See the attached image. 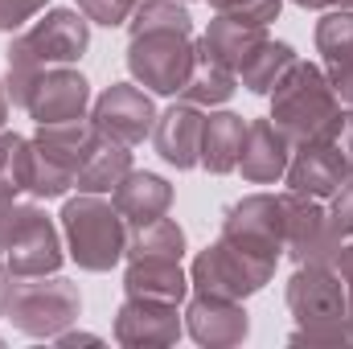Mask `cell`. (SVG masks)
Here are the masks:
<instances>
[{
	"instance_id": "cell-1",
	"label": "cell",
	"mask_w": 353,
	"mask_h": 349,
	"mask_svg": "<svg viewBox=\"0 0 353 349\" xmlns=\"http://www.w3.org/2000/svg\"><path fill=\"white\" fill-rule=\"evenodd\" d=\"M128 70L152 94H181L193 66V17L181 0H144L128 21Z\"/></svg>"
},
{
	"instance_id": "cell-2",
	"label": "cell",
	"mask_w": 353,
	"mask_h": 349,
	"mask_svg": "<svg viewBox=\"0 0 353 349\" xmlns=\"http://www.w3.org/2000/svg\"><path fill=\"white\" fill-rule=\"evenodd\" d=\"M90 46V21L79 8H50L37 25L21 29L4 54V90L21 107L29 83L50 66H74Z\"/></svg>"
},
{
	"instance_id": "cell-3",
	"label": "cell",
	"mask_w": 353,
	"mask_h": 349,
	"mask_svg": "<svg viewBox=\"0 0 353 349\" xmlns=\"http://www.w3.org/2000/svg\"><path fill=\"white\" fill-rule=\"evenodd\" d=\"M283 296H288V308L296 317V333H292L296 346L300 341H308V346H345V341H353L345 279L337 275L333 263L296 267Z\"/></svg>"
},
{
	"instance_id": "cell-4",
	"label": "cell",
	"mask_w": 353,
	"mask_h": 349,
	"mask_svg": "<svg viewBox=\"0 0 353 349\" xmlns=\"http://www.w3.org/2000/svg\"><path fill=\"white\" fill-rule=\"evenodd\" d=\"M337 115H341V99L329 83L325 66H312L304 58H296L271 90V119L292 144L321 140Z\"/></svg>"
},
{
	"instance_id": "cell-5",
	"label": "cell",
	"mask_w": 353,
	"mask_h": 349,
	"mask_svg": "<svg viewBox=\"0 0 353 349\" xmlns=\"http://www.w3.org/2000/svg\"><path fill=\"white\" fill-rule=\"evenodd\" d=\"M62 235L66 255L83 271H111L119 259H128V218L115 210V201H103L99 193H79L62 206Z\"/></svg>"
},
{
	"instance_id": "cell-6",
	"label": "cell",
	"mask_w": 353,
	"mask_h": 349,
	"mask_svg": "<svg viewBox=\"0 0 353 349\" xmlns=\"http://www.w3.org/2000/svg\"><path fill=\"white\" fill-rule=\"evenodd\" d=\"M99 128L90 119H66V123H37L29 136V197L54 201L74 189V173L94 144Z\"/></svg>"
},
{
	"instance_id": "cell-7",
	"label": "cell",
	"mask_w": 353,
	"mask_h": 349,
	"mask_svg": "<svg viewBox=\"0 0 353 349\" xmlns=\"http://www.w3.org/2000/svg\"><path fill=\"white\" fill-rule=\"evenodd\" d=\"M79 317H83V296H79L74 279H66L58 271H50V275H17L12 296H8V312H4V321H12L17 333L54 341Z\"/></svg>"
},
{
	"instance_id": "cell-8",
	"label": "cell",
	"mask_w": 353,
	"mask_h": 349,
	"mask_svg": "<svg viewBox=\"0 0 353 349\" xmlns=\"http://www.w3.org/2000/svg\"><path fill=\"white\" fill-rule=\"evenodd\" d=\"M275 275V263L239 251L234 243H226L218 235V243H210L205 251H197V259L189 267V288L205 292V296H226V300H247L255 292H263Z\"/></svg>"
},
{
	"instance_id": "cell-9",
	"label": "cell",
	"mask_w": 353,
	"mask_h": 349,
	"mask_svg": "<svg viewBox=\"0 0 353 349\" xmlns=\"http://www.w3.org/2000/svg\"><path fill=\"white\" fill-rule=\"evenodd\" d=\"M279 197H283V255H292L296 267L337 259L345 235L333 226V214L321 206V197H304L292 189Z\"/></svg>"
},
{
	"instance_id": "cell-10",
	"label": "cell",
	"mask_w": 353,
	"mask_h": 349,
	"mask_svg": "<svg viewBox=\"0 0 353 349\" xmlns=\"http://www.w3.org/2000/svg\"><path fill=\"white\" fill-rule=\"evenodd\" d=\"M222 239L247 255L279 263L283 255V197L247 193L222 210Z\"/></svg>"
},
{
	"instance_id": "cell-11",
	"label": "cell",
	"mask_w": 353,
	"mask_h": 349,
	"mask_svg": "<svg viewBox=\"0 0 353 349\" xmlns=\"http://www.w3.org/2000/svg\"><path fill=\"white\" fill-rule=\"evenodd\" d=\"M66 259L62 251V239H58V226L46 218V210L21 201L17 206V218H12V230H8V243H4V263L12 275H50L58 271Z\"/></svg>"
},
{
	"instance_id": "cell-12",
	"label": "cell",
	"mask_w": 353,
	"mask_h": 349,
	"mask_svg": "<svg viewBox=\"0 0 353 349\" xmlns=\"http://www.w3.org/2000/svg\"><path fill=\"white\" fill-rule=\"evenodd\" d=\"M90 123H94L103 136H111V140L136 148V144H144V140L152 136V128H157L152 94H144L136 83H111V87L90 103Z\"/></svg>"
},
{
	"instance_id": "cell-13",
	"label": "cell",
	"mask_w": 353,
	"mask_h": 349,
	"mask_svg": "<svg viewBox=\"0 0 353 349\" xmlns=\"http://www.w3.org/2000/svg\"><path fill=\"white\" fill-rule=\"evenodd\" d=\"M37 123H66V119H87L90 107V83L74 66H50L41 70L21 103Z\"/></svg>"
},
{
	"instance_id": "cell-14",
	"label": "cell",
	"mask_w": 353,
	"mask_h": 349,
	"mask_svg": "<svg viewBox=\"0 0 353 349\" xmlns=\"http://www.w3.org/2000/svg\"><path fill=\"white\" fill-rule=\"evenodd\" d=\"M185 333V317L169 300H148V296H128L115 312V341L123 349L144 346H176Z\"/></svg>"
},
{
	"instance_id": "cell-15",
	"label": "cell",
	"mask_w": 353,
	"mask_h": 349,
	"mask_svg": "<svg viewBox=\"0 0 353 349\" xmlns=\"http://www.w3.org/2000/svg\"><path fill=\"white\" fill-rule=\"evenodd\" d=\"M185 333H189L197 346L230 349V346H243V341L251 337V317H247L243 300L193 292V300H189V308H185Z\"/></svg>"
},
{
	"instance_id": "cell-16",
	"label": "cell",
	"mask_w": 353,
	"mask_h": 349,
	"mask_svg": "<svg viewBox=\"0 0 353 349\" xmlns=\"http://www.w3.org/2000/svg\"><path fill=\"white\" fill-rule=\"evenodd\" d=\"M201 128H205V115L201 107L193 103H173L165 115H157V128H152V148L165 165H173L176 173L201 165Z\"/></svg>"
},
{
	"instance_id": "cell-17",
	"label": "cell",
	"mask_w": 353,
	"mask_h": 349,
	"mask_svg": "<svg viewBox=\"0 0 353 349\" xmlns=\"http://www.w3.org/2000/svg\"><path fill=\"white\" fill-rule=\"evenodd\" d=\"M292 140L275 128V119H251L247 136H243V152H239V173L251 185H275L279 177L288 173L292 161Z\"/></svg>"
},
{
	"instance_id": "cell-18",
	"label": "cell",
	"mask_w": 353,
	"mask_h": 349,
	"mask_svg": "<svg viewBox=\"0 0 353 349\" xmlns=\"http://www.w3.org/2000/svg\"><path fill=\"white\" fill-rule=\"evenodd\" d=\"M316 54L341 103L353 107V8H329L316 21Z\"/></svg>"
},
{
	"instance_id": "cell-19",
	"label": "cell",
	"mask_w": 353,
	"mask_h": 349,
	"mask_svg": "<svg viewBox=\"0 0 353 349\" xmlns=\"http://www.w3.org/2000/svg\"><path fill=\"white\" fill-rule=\"evenodd\" d=\"M288 189L292 193H304V197H333L341 189V181H350L341 161L329 152L325 140H312V144H296L292 148V161H288Z\"/></svg>"
},
{
	"instance_id": "cell-20",
	"label": "cell",
	"mask_w": 353,
	"mask_h": 349,
	"mask_svg": "<svg viewBox=\"0 0 353 349\" xmlns=\"http://www.w3.org/2000/svg\"><path fill=\"white\" fill-rule=\"evenodd\" d=\"M111 201H115V210L128 218V226H144V222L169 214V206H173V185L161 173L132 169V173L111 189Z\"/></svg>"
},
{
	"instance_id": "cell-21",
	"label": "cell",
	"mask_w": 353,
	"mask_h": 349,
	"mask_svg": "<svg viewBox=\"0 0 353 349\" xmlns=\"http://www.w3.org/2000/svg\"><path fill=\"white\" fill-rule=\"evenodd\" d=\"M267 41V25H251V21H239V17H226V12H214V21L205 25L201 33V50L210 58H218L222 66H230L239 74V66Z\"/></svg>"
},
{
	"instance_id": "cell-22",
	"label": "cell",
	"mask_w": 353,
	"mask_h": 349,
	"mask_svg": "<svg viewBox=\"0 0 353 349\" xmlns=\"http://www.w3.org/2000/svg\"><path fill=\"white\" fill-rule=\"evenodd\" d=\"M123 292L128 296H148V300L181 304L189 296V275H185L181 259H128Z\"/></svg>"
},
{
	"instance_id": "cell-23",
	"label": "cell",
	"mask_w": 353,
	"mask_h": 349,
	"mask_svg": "<svg viewBox=\"0 0 353 349\" xmlns=\"http://www.w3.org/2000/svg\"><path fill=\"white\" fill-rule=\"evenodd\" d=\"M243 136H247V119L234 111H214L205 115L201 128V169L214 177H226L239 169V152H243Z\"/></svg>"
},
{
	"instance_id": "cell-24",
	"label": "cell",
	"mask_w": 353,
	"mask_h": 349,
	"mask_svg": "<svg viewBox=\"0 0 353 349\" xmlns=\"http://www.w3.org/2000/svg\"><path fill=\"white\" fill-rule=\"evenodd\" d=\"M132 173V152L128 144L111 140V136H94V144L87 148L79 173H74V189L79 193H111L123 177Z\"/></svg>"
},
{
	"instance_id": "cell-25",
	"label": "cell",
	"mask_w": 353,
	"mask_h": 349,
	"mask_svg": "<svg viewBox=\"0 0 353 349\" xmlns=\"http://www.w3.org/2000/svg\"><path fill=\"white\" fill-rule=\"evenodd\" d=\"M234 83H239V74H234L230 66H222L218 58H210V54L201 50V41H197L189 79H185V87H181V99L193 103V107H222V103L239 90Z\"/></svg>"
},
{
	"instance_id": "cell-26",
	"label": "cell",
	"mask_w": 353,
	"mask_h": 349,
	"mask_svg": "<svg viewBox=\"0 0 353 349\" xmlns=\"http://www.w3.org/2000/svg\"><path fill=\"white\" fill-rule=\"evenodd\" d=\"M296 62V50L288 46V41H275V37H267L263 46L239 66V79H243V87L251 90V94H271L275 83L288 74V66Z\"/></svg>"
},
{
	"instance_id": "cell-27",
	"label": "cell",
	"mask_w": 353,
	"mask_h": 349,
	"mask_svg": "<svg viewBox=\"0 0 353 349\" xmlns=\"http://www.w3.org/2000/svg\"><path fill=\"white\" fill-rule=\"evenodd\" d=\"M181 255H185V230L169 214L136 226L128 239V259H181Z\"/></svg>"
},
{
	"instance_id": "cell-28",
	"label": "cell",
	"mask_w": 353,
	"mask_h": 349,
	"mask_svg": "<svg viewBox=\"0 0 353 349\" xmlns=\"http://www.w3.org/2000/svg\"><path fill=\"white\" fill-rule=\"evenodd\" d=\"M29 193V140L21 132H0V197Z\"/></svg>"
},
{
	"instance_id": "cell-29",
	"label": "cell",
	"mask_w": 353,
	"mask_h": 349,
	"mask_svg": "<svg viewBox=\"0 0 353 349\" xmlns=\"http://www.w3.org/2000/svg\"><path fill=\"white\" fill-rule=\"evenodd\" d=\"M210 8L239 17V21H251V25H271V21H279L283 0H210Z\"/></svg>"
},
{
	"instance_id": "cell-30",
	"label": "cell",
	"mask_w": 353,
	"mask_h": 349,
	"mask_svg": "<svg viewBox=\"0 0 353 349\" xmlns=\"http://www.w3.org/2000/svg\"><path fill=\"white\" fill-rule=\"evenodd\" d=\"M140 4H144V0H79V8L87 12L90 25H107V29L128 25Z\"/></svg>"
},
{
	"instance_id": "cell-31",
	"label": "cell",
	"mask_w": 353,
	"mask_h": 349,
	"mask_svg": "<svg viewBox=\"0 0 353 349\" xmlns=\"http://www.w3.org/2000/svg\"><path fill=\"white\" fill-rule=\"evenodd\" d=\"M321 140H325V144H329V152L341 161L345 177H353V111H341V115L333 119V128H329Z\"/></svg>"
},
{
	"instance_id": "cell-32",
	"label": "cell",
	"mask_w": 353,
	"mask_h": 349,
	"mask_svg": "<svg viewBox=\"0 0 353 349\" xmlns=\"http://www.w3.org/2000/svg\"><path fill=\"white\" fill-rule=\"evenodd\" d=\"M50 0H0V33L25 29L37 12H46Z\"/></svg>"
},
{
	"instance_id": "cell-33",
	"label": "cell",
	"mask_w": 353,
	"mask_h": 349,
	"mask_svg": "<svg viewBox=\"0 0 353 349\" xmlns=\"http://www.w3.org/2000/svg\"><path fill=\"white\" fill-rule=\"evenodd\" d=\"M329 214H333V226L350 239L353 235V177L350 181H341V189L329 197Z\"/></svg>"
},
{
	"instance_id": "cell-34",
	"label": "cell",
	"mask_w": 353,
	"mask_h": 349,
	"mask_svg": "<svg viewBox=\"0 0 353 349\" xmlns=\"http://www.w3.org/2000/svg\"><path fill=\"white\" fill-rule=\"evenodd\" d=\"M333 267H337V275L345 279V296H350V325H353V243H350V247H341V255L333 259Z\"/></svg>"
},
{
	"instance_id": "cell-35",
	"label": "cell",
	"mask_w": 353,
	"mask_h": 349,
	"mask_svg": "<svg viewBox=\"0 0 353 349\" xmlns=\"http://www.w3.org/2000/svg\"><path fill=\"white\" fill-rule=\"evenodd\" d=\"M12 283H17V275L8 271V263L0 259V321H4V312H8V296H12Z\"/></svg>"
},
{
	"instance_id": "cell-36",
	"label": "cell",
	"mask_w": 353,
	"mask_h": 349,
	"mask_svg": "<svg viewBox=\"0 0 353 349\" xmlns=\"http://www.w3.org/2000/svg\"><path fill=\"white\" fill-rule=\"evenodd\" d=\"M54 341H58L62 349H74V346H99V337H94V333H70V329H66V333H58Z\"/></svg>"
},
{
	"instance_id": "cell-37",
	"label": "cell",
	"mask_w": 353,
	"mask_h": 349,
	"mask_svg": "<svg viewBox=\"0 0 353 349\" xmlns=\"http://www.w3.org/2000/svg\"><path fill=\"white\" fill-rule=\"evenodd\" d=\"M292 4H300V8H337L341 0H292Z\"/></svg>"
},
{
	"instance_id": "cell-38",
	"label": "cell",
	"mask_w": 353,
	"mask_h": 349,
	"mask_svg": "<svg viewBox=\"0 0 353 349\" xmlns=\"http://www.w3.org/2000/svg\"><path fill=\"white\" fill-rule=\"evenodd\" d=\"M4 123H8V90L0 83V132H4Z\"/></svg>"
},
{
	"instance_id": "cell-39",
	"label": "cell",
	"mask_w": 353,
	"mask_h": 349,
	"mask_svg": "<svg viewBox=\"0 0 353 349\" xmlns=\"http://www.w3.org/2000/svg\"><path fill=\"white\" fill-rule=\"evenodd\" d=\"M337 8H353V0H341V4H337Z\"/></svg>"
},
{
	"instance_id": "cell-40",
	"label": "cell",
	"mask_w": 353,
	"mask_h": 349,
	"mask_svg": "<svg viewBox=\"0 0 353 349\" xmlns=\"http://www.w3.org/2000/svg\"><path fill=\"white\" fill-rule=\"evenodd\" d=\"M181 4H189V0H181Z\"/></svg>"
},
{
	"instance_id": "cell-41",
	"label": "cell",
	"mask_w": 353,
	"mask_h": 349,
	"mask_svg": "<svg viewBox=\"0 0 353 349\" xmlns=\"http://www.w3.org/2000/svg\"><path fill=\"white\" fill-rule=\"evenodd\" d=\"M0 346H4V341H0Z\"/></svg>"
}]
</instances>
